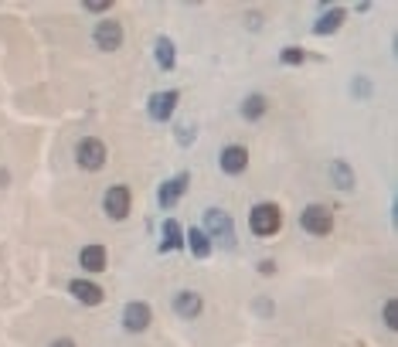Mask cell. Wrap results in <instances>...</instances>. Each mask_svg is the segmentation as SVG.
Instances as JSON below:
<instances>
[{"instance_id":"6da1fadb","label":"cell","mask_w":398,"mask_h":347,"mask_svg":"<svg viewBox=\"0 0 398 347\" xmlns=\"http://www.w3.org/2000/svg\"><path fill=\"white\" fill-rule=\"evenodd\" d=\"M248 229H252V235H259V238H272L276 231L283 229V212L272 201H263V205H255L252 214H248Z\"/></svg>"},{"instance_id":"7a4b0ae2","label":"cell","mask_w":398,"mask_h":347,"mask_svg":"<svg viewBox=\"0 0 398 347\" xmlns=\"http://www.w3.org/2000/svg\"><path fill=\"white\" fill-rule=\"evenodd\" d=\"M205 235H208V238H218L225 249H231V245H235V229H231L228 212H222V208H208V212H205Z\"/></svg>"},{"instance_id":"3957f363","label":"cell","mask_w":398,"mask_h":347,"mask_svg":"<svg viewBox=\"0 0 398 347\" xmlns=\"http://www.w3.org/2000/svg\"><path fill=\"white\" fill-rule=\"evenodd\" d=\"M300 225L310 235H330L334 231V212L327 205H306L303 214H300Z\"/></svg>"},{"instance_id":"277c9868","label":"cell","mask_w":398,"mask_h":347,"mask_svg":"<svg viewBox=\"0 0 398 347\" xmlns=\"http://www.w3.org/2000/svg\"><path fill=\"white\" fill-rule=\"evenodd\" d=\"M106 143L102 140H95V136H85V140H78L76 147V160L78 167H85V171H99L102 164H106Z\"/></svg>"},{"instance_id":"5b68a950","label":"cell","mask_w":398,"mask_h":347,"mask_svg":"<svg viewBox=\"0 0 398 347\" xmlns=\"http://www.w3.org/2000/svg\"><path fill=\"white\" fill-rule=\"evenodd\" d=\"M130 205H133V194L126 184H113V188L106 191V197H102V208H106V214H109L113 221H123V218L130 214Z\"/></svg>"},{"instance_id":"8992f818","label":"cell","mask_w":398,"mask_h":347,"mask_svg":"<svg viewBox=\"0 0 398 347\" xmlns=\"http://www.w3.org/2000/svg\"><path fill=\"white\" fill-rule=\"evenodd\" d=\"M92 41L99 51H119V44H123V24L119 20H99L92 31Z\"/></svg>"},{"instance_id":"52a82bcc","label":"cell","mask_w":398,"mask_h":347,"mask_svg":"<svg viewBox=\"0 0 398 347\" xmlns=\"http://www.w3.org/2000/svg\"><path fill=\"white\" fill-rule=\"evenodd\" d=\"M177 102H181V92H174V89H167V92H153L150 102H147V113H150L153 123H167L174 116V109H177Z\"/></svg>"},{"instance_id":"ba28073f","label":"cell","mask_w":398,"mask_h":347,"mask_svg":"<svg viewBox=\"0 0 398 347\" xmlns=\"http://www.w3.org/2000/svg\"><path fill=\"white\" fill-rule=\"evenodd\" d=\"M153 313L147 303H126L123 307V327L130 330V334H143V330L150 327Z\"/></svg>"},{"instance_id":"9c48e42d","label":"cell","mask_w":398,"mask_h":347,"mask_svg":"<svg viewBox=\"0 0 398 347\" xmlns=\"http://www.w3.org/2000/svg\"><path fill=\"white\" fill-rule=\"evenodd\" d=\"M188 184H191V174H177V177H171V181H164V188H160V194H157L160 208H174V205L184 197Z\"/></svg>"},{"instance_id":"30bf717a","label":"cell","mask_w":398,"mask_h":347,"mask_svg":"<svg viewBox=\"0 0 398 347\" xmlns=\"http://www.w3.org/2000/svg\"><path fill=\"white\" fill-rule=\"evenodd\" d=\"M218 164H222V171H225V174L239 177V174H246V167H248V150H246V147H239V143H231V147L222 150Z\"/></svg>"},{"instance_id":"8fae6325","label":"cell","mask_w":398,"mask_h":347,"mask_svg":"<svg viewBox=\"0 0 398 347\" xmlns=\"http://www.w3.org/2000/svg\"><path fill=\"white\" fill-rule=\"evenodd\" d=\"M68 293L76 296L78 303H85V307H99L102 296H106L102 286H99V283H89V279H72V283H68Z\"/></svg>"},{"instance_id":"7c38bea8","label":"cell","mask_w":398,"mask_h":347,"mask_svg":"<svg viewBox=\"0 0 398 347\" xmlns=\"http://www.w3.org/2000/svg\"><path fill=\"white\" fill-rule=\"evenodd\" d=\"M106 262H109V252H106V245H99V242H92V245H85V249L78 252V266L85 272H102Z\"/></svg>"},{"instance_id":"4fadbf2b","label":"cell","mask_w":398,"mask_h":347,"mask_svg":"<svg viewBox=\"0 0 398 347\" xmlns=\"http://www.w3.org/2000/svg\"><path fill=\"white\" fill-rule=\"evenodd\" d=\"M201 307H205V300H201V293H194V289H181V293L174 296V313H177V317H184V320L198 317Z\"/></svg>"},{"instance_id":"5bb4252c","label":"cell","mask_w":398,"mask_h":347,"mask_svg":"<svg viewBox=\"0 0 398 347\" xmlns=\"http://www.w3.org/2000/svg\"><path fill=\"white\" fill-rule=\"evenodd\" d=\"M344 20H347V11H344V7H334V11H327V14L313 24V35H320V38L323 35H334V31H341Z\"/></svg>"},{"instance_id":"9a60e30c","label":"cell","mask_w":398,"mask_h":347,"mask_svg":"<svg viewBox=\"0 0 398 347\" xmlns=\"http://www.w3.org/2000/svg\"><path fill=\"white\" fill-rule=\"evenodd\" d=\"M153 58H157V65H160L164 72H171L174 65H177V51H174V41H171V38H157V44H153Z\"/></svg>"},{"instance_id":"2e32d148","label":"cell","mask_w":398,"mask_h":347,"mask_svg":"<svg viewBox=\"0 0 398 347\" xmlns=\"http://www.w3.org/2000/svg\"><path fill=\"white\" fill-rule=\"evenodd\" d=\"M184 249V231H181V225L174 221V218H167L164 221V242H160V252H177Z\"/></svg>"},{"instance_id":"e0dca14e","label":"cell","mask_w":398,"mask_h":347,"mask_svg":"<svg viewBox=\"0 0 398 347\" xmlns=\"http://www.w3.org/2000/svg\"><path fill=\"white\" fill-rule=\"evenodd\" d=\"M330 181H334L341 191H351V188H354V171H351V164H347V160H334V164H330Z\"/></svg>"},{"instance_id":"ac0fdd59","label":"cell","mask_w":398,"mask_h":347,"mask_svg":"<svg viewBox=\"0 0 398 347\" xmlns=\"http://www.w3.org/2000/svg\"><path fill=\"white\" fill-rule=\"evenodd\" d=\"M184 242L191 245V252H194L198 259H208V255H211V238L201 229H191L188 235H184Z\"/></svg>"},{"instance_id":"d6986e66","label":"cell","mask_w":398,"mask_h":347,"mask_svg":"<svg viewBox=\"0 0 398 347\" xmlns=\"http://www.w3.org/2000/svg\"><path fill=\"white\" fill-rule=\"evenodd\" d=\"M265 109H269V99H265L263 92H252V96H246V102H242V116H246V119H263Z\"/></svg>"},{"instance_id":"ffe728a7","label":"cell","mask_w":398,"mask_h":347,"mask_svg":"<svg viewBox=\"0 0 398 347\" xmlns=\"http://www.w3.org/2000/svg\"><path fill=\"white\" fill-rule=\"evenodd\" d=\"M279 61H283V65H303L306 51H303V48H296V44H289V48L279 51Z\"/></svg>"},{"instance_id":"44dd1931","label":"cell","mask_w":398,"mask_h":347,"mask_svg":"<svg viewBox=\"0 0 398 347\" xmlns=\"http://www.w3.org/2000/svg\"><path fill=\"white\" fill-rule=\"evenodd\" d=\"M381 313H385V327L395 330V300H385V307H381Z\"/></svg>"},{"instance_id":"7402d4cb","label":"cell","mask_w":398,"mask_h":347,"mask_svg":"<svg viewBox=\"0 0 398 347\" xmlns=\"http://www.w3.org/2000/svg\"><path fill=\"white\" fill-rule=\"evenodd\" d=\"M177 143H181V147H191V143H194V126H177Z\"/></svg>"},{"instance_id":"603a6c76","label":"cell","mask_w":398,"mask_h":347,"mask_svg":"<svg viewBox=\"0 0 398 347\" xmlns=\"http://www.w3.org/2000/svg\"><path fill=\"white\" fill-rule=\"evenodd\" d=\"M113 7V0H89L85 4V11H92V14H102V11H109Z\"/></svg>"},{"instance_id":"cb8c5ba5","label":"cell","mask_w":398,"mask_h":347,"mask_svg":"<svg viewBox=\"0 0 398 347\" xmlns=\"http://www.w3.org/2000/svg\"><path fill=\"white\" fill-rule=\"evenodd\" d=\"M259 272H263V276H272V272H276V262H272V259H263V262H259Z\"/></svg>"},{"instance_id":"d4e9b609","label":"cell","mask_w":398,"mask_h":347,"mask_svg":"<svg viewBox=\"0 0 398 347\" xmlns=\"http://www.w3.org/2000/svg\"><path fill=\"white\" fill-rule=\"evenodd\" d=\"M52 347H78L72 337H58V341H52Z\"/></svg>"},{"instance_id":"484cf974","label":"cell","mask_w":398,"mask_h":347,"mask_svg":"<svg viewBox=\"0 0 398 347\" xmlns=\"http://www.w3.org/2000/svg\"><path fill=\"white\" fill-rule=\"evenodd\" d=\"M354 89H358V96H368V92H371V85H368L364 78H361V82H358V85H354Z\"/></svg>"},{"instance_id":"4316f807","label":"cell","mask_w":398,"mask_h":347,"mask_svg":"<svg viewBox=\"0 0 398 347\" xmlns=\"http://www.w3.org/2000/svg\"><path fill=\"white\" fill-rule=\"evenodd\" d=\"M259 24H263V18H259V14H252V18H248V28H252V31H259Z\"/></svg>"},{"instance_id":"83f0119b","label":"cell","mask_w":398,"mask_h":347,"mask_svg":"<svg viewBox=\"0 0 398 347\" xmlns=\"http://www.w3.org/2000/svg\"><path fill=\"white\" fill-rule=\"evenodd\" d=\"M7 181H11V177H7V171H0V188H4Z\"/></svg>"}]
</instances>
